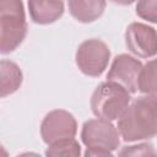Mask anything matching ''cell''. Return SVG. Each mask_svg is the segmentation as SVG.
<instances>
[{
	"label": "cell",
	"instance_id": "6da1fadb",
	"mask_svg": "<svg viewBox=\"0 0 157 157\" xmlns=\"http://www.w3.org/2000/svg\"><path fill=\"white\" fill-rule=\"evenodd\" d=\"M118 130L128 142L157 136V94L139 97L129 104L118 120Z\"/></svg>",
	"mask_w": 157,
	"mask_h": 157
},
{
	"label": "cell",
	"instance_id": "7a4b0ae2",
	"mask_svg": "<svg viewBox=\"0 0 157 157\" xmlns=\"http://www.w3.org/2000/svg\"><path fill=\"white\" fill-rule=\"evenodd\" d=\"M27 34L22 0H0V52L9 54L17 49Z\"/></svg>",
	"mask_w": 157,
	"mask_h": 157
},
{
	"label": "cell",
	"instance_id": "3957f363",
	"mask_svg": "<svg viewBox=\"0 0 157 157\" xmlns=\"http://www.w3.org/2000/svg\"><path fill=\"white\" fill-rule=\"evenodd\" d=\"M130 103V92L120 83L107 80L97 86L91 97V109L97 118L117 120Z\"/></svg>",
	"mask_w": 157,
	"mask_h": 157
},
{
	"label": "cell",
	"instance_id": "277c9868",
	"mask_svg": "<svg viewBox=\"0 0 157 157\" xmlns=\"http://www.w3.org/2000/svg\"><path fill=\"white\" fill-rule=\"evenodd\" d=\"M119 130L110 120L97 118L83 123L81 140L87 147L85 156H110L119 147Z\"/></svg>",
	"mask_w": 157,
	"mask_h": 157
},
{
	"label": "cell",
	"instance_id": "5b68a950",
	"mask_svg": "<svg viewBox=\"0 0 157 157\" xmlns=\"http://www.w3.org/2000/svg\"><path fill=\"white\" fill-rule=\"evenodd\" d=\"M110 59L108 45L97 38L82 42L76 52V65L87 76L98 77L107 69Z\"/></svg>",
	"mask_w": 157,
	"mask_h": 157
},
{
	"label": "cell",
	"instance_id": "8992f818",
	"mask_svg": "<svg viewBox=\"0 0 157 157\" xmlns=\"http://www.w3.org/2000/svg\"><path fill=\"white\" fill-rule=\"evenodd\" d=\"M76 131V119L71 113L63 109L49 112L40 124V135L48 146L64 139L75 137Z\"/></svg>",
	"mask_w": 157,
	"mask_h": 157
},
{
	"label": "cell",
	"instance_id": "52a82bcc",
	"mask_svg": "<svg viewBox=\"0 0 157 157\" xmlns=\"http://www.w3.org/2000/svg\"><path fill=\"white\" fill-rule=\"evenodd\" d=\"M128 49L140 58L157 55V31L141 22H132L125 32Z\"/></svg>",
	"mask_w": 157,
	"mask_h": 157
},
{
	"label": "cell",
	"instance_id": "ba28073f",
	"mask_svg": "<svg viewBox=\"0 0 157 157\" xmlns=\"http://www.w3.org/2000/svg\"><path fill=\"white\" fill-rule=\"evenodd\" d=\"M141 61L135 59L128 54L117 55L112 63L107 78L109 81H114L125 87L130 93L137 91L139 77L142 69Z\"/></svg>",
	"mask_w": 157,
	"mask_h": 157
},
{
	"label": "cell",
	"instance_id": "9c48e42d",
	"mask_svg": "<svg viewBox=\"0 0 157 157\" xmlns=\"http://www.w3.org/2000/svg\"><path fill=\"white\" fill-rule=\"evenodd\" d=\"M31 20L38 25H49L59 20L64 13L61 0H28Z\"/></svg>",
	"mask_w": 157,
	"mask_h": 157
},
{
	"label": "cell",
	"instance_id": "30bf717a",
	"mask_svg": "<svg viewBox=\"0 0 157 157\" xmlns=\"http://www.w3.org/2000/svg\"><path fill=\"white\" fill-rule=\"evenodd\" d=\"M105 9V0H69L71 16L82 23L98 20Z\"/></svg>",
	"mask_w": 157,
	"mask_h": 157
},
{
	"label": "cell",
	"instance_id": "8fae6325",
	"mask_svg": "<svg viewBox=\"0 0 157 157\" xmlns=\"http://www.w3.org/2000/svg\"><path fill=\"white\" fill-rule=\"evenodd\" d=\"M1 78V97H6L16 92L22 83V72L17 64L10 60H1L0 63Z\"/></svg>",
	"mask_w": 157,
	"mask_h": 157
},
{
	"label": "cell",
	"instance_id": "7c38bea8",
	"mask_svg": "<svg viewBox=\"0 0 157 157\" xmlns=\"http://www.w3.org/2000/svg\"><path fill=\"white\" fill-rule=\"evenodd\" d=\"M137 90L146 94H157V58L142 66Z\"/></svg>",
	"mask_w": 157,
	"mask_h": 157
},
{
	"label": "cell",
	"instance_id": "4fadbf2b",
	"mask_svg": "<svg viewBox=\"0 0 157 157\" xmlns=\"http://www.w3.org/2000/svg\"><path fill=\"white\" fill-rule=\"evenodd\" d=\"M47 156H80L81 155V147L78 142L71 137V139H64L60 141H56L52 145H49L48 150L45 151Z\"/></svg>",
	"mask_w": 157,
	"mask_h": 157
},
{
	"label": "cell",
	"instance_id": "5bb4252c",
	"mask_svg": "<svg viewBox=\"0 0 157 157\" xmlns=\"http://www.w3.org/2000/svg\"><path fill=\"white\" fill-rule=\"evenodd\" d=\"M136 15L142 20L157 23V0H139Z\"/></svg>",
	"mask_w": 157,
	"mask_h": 157
},
{
	"label": "cell",
	"instance_id": "9a60e30c",
	"mask_svg": "<svg viewBox=\"0 0 157 157\" xmlns=\"http://www.w3.org/2000/svg\"><path fill=\"white\" fill-rule=\"evenodd\" d=\"M120 156H125V155H131V156H136V155H141V156H148V155H156L152 145L150 144H141V145H136V146H126L124 147L120 152Z\"/></svg>",
	"mask_w": 157,
	"mask_h": 157
},
{
	"label": "cell",
	"instance_id": "2e32d148",
	"mask_svg": "<svg viewBox=\"0 0 157 157\" xmlns=\"http://www.w3.org/2000/svg\"><path fill=\"white\" fill-rule=\"evenodd\" d=\"M110 1H113L114 4H118V5H130L135 0H110Z\"/></svg>",
	"mask_w": 157,
	"mask_h": 157
}]
</instances>
